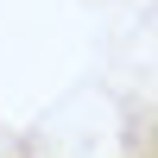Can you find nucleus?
Returning <instances> with one entry per match:
<instances>
[{"instance_id":"nucleus-1","label":"nucleus","mask_w":158,"mask_h":158,"mask_svg":"<svg viewBox=\"0 0 158 158\" xmlns=\"http://www.w3.org/2000/svg\"><path fill=\"white\" fill-rule=\"evenodd\" d=\"M120 158H158V101L146 95L120 101Z\"/></svg>"},{"instance_id":"nucleus-2","label":"nucleus","mask_w":158,"mask_h":158,"mask_svg":"<svg viewBox=\"0 0 158 158\" xmlns=\"http://www.w3.org/2000/svg\"><path fill=\"white\" fill-rule=\"evenodd\" d=\"M0 158H38V146H32V139H13V146L0 152Z\"/></svg>"}]
</instances>
